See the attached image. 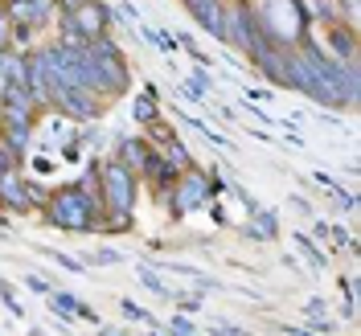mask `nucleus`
Wrapping results in <instances>:
<instances>
[{
  "mask_svg": "<svg viewBox=\"0 0 361 336\" xmlns=\"http://www.w3.org/2000/svg\"><path fill=\"white\" fill-rule=\"evenodd\" d=\"M214 336H243V332H238V328H230V324H222V328H218Z\"/></svg>",
  "mask_w": 361,
  "mask_h": 336,
  "instance_id": "obj_6",
  "label": "nucleus"
},
{
  "mask_svg": "<svg viewBox=\"0 0 361 336\" xmlns=\"http://www.w3.org/2000/svg\"><path fill=\"white\" fill-rule=\"evenodd\" d=\"M90 218H94V201H87L82 193H62V197L54 201V222L58 225L82 230V225H90Z\"/></svg>",
  "mask_w": 361,
  "mask_h": 336,
  "instance_id": "obj_1",
  "label": "nucleus"
},
{
  "mask_svg": "<svg viewBox=\"0 0 361 336\" xmlns=\"http://www.w3.org/2000/svg\"><path fill=\"white\" fill-rule=\"evenodd\" d=\"M288 336H316V332H308V328H288Z\"/></svg>",
  "mask_w": 361,
  "mask_h": 336,
  "instance_id": "obj_7",
  "label": "nucleus"
},
{
  "mask_svg": "<svg viewBox=\"0 0 361 336\" xmlns=\"http://www.w3.org/2000/svg\"><path fill=\"white\" fill-rule=\"evenodd\" d=\"M103 189H107V197H111L115 209H123V205L132 201V177H128L119 164H111V173L103 177Z\"/></svg>",
  "mask_w": 361,
  "mask_h": 336,
  "instance_id": "obj_2",
  "label": "nucleus"
},
{
  "mask_svg": "<svg viewBox=\"0 0 361 336\" xmlns=\"http://www.w3.org/2000/svg\"><path fill=\"white\" fill-rule=\"evenodd\" d=\"M107 336H123V332H119V328H115V332H107Z\"/></svg>",
  "mask_w": 361,
  "mask_h": 336,
  "instance_id": "obj_8",
  "label": "nucleus"
},
{
  "mask_svg": "<svg viewBox=\"0 0 361 336\" xmlns=\"http://www.w3.org/2000/svg\"><path fill=\"white\" fill-rule=\"evenodd\" d=\"M169 336H197V328H193L185 316H173V320H169Z\"/></svg>",
  "mask_w": 361,
  "mask_h": 336,
  "instance_id": "obj_3",
  "label": "nucleus"
},
{
  "mask_svg": "<svg viewBox=\"0 0 361 336\" xmlns=\"http://www.w3.org/2000/svg\"><path fill=\"white\" fill-rule=\"evenodd\" d=\"M25 283H29V292H37V295H49V283H45V279H37V275H29Z\"/></svg>",
  "mask_w": 361,
  "mask_h": 336,
  "instance_id": "obj_5",
  "label": "nucleus"
},
{
  "mask_svg": "<svg viewBox=\"0 0 361 336\" xmlns=\"http://www.w3.org/2000/svg\"><path fill=\"white\" fill-rule=\"evenodd\" d=\"M123 316H128V320H140V324H148V320H152L144 308H135V304H128V299H123Z\"/></svg>",
  "mask_w": 361,
  "mask_h": 336,
  "instance_id": "obj_4",
  "label": "nucleus"
}]
</instances>
